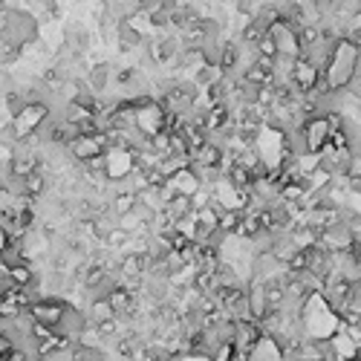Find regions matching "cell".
I'll use <instances>...</instances> for the list:
<instances>
[{
  "instance_id": "30bf717a",
  "label": "cell",
  "mask_w": 361,
  "mask_h": 361,
  "mask_svg": "<svg viewBox=\"0 0 361 361\" xmlns=\"http://www.w3.org/2000/svg\"><path fill=\"white\" fill-rule=\"evenodd\" d=\"M70 361H107V355L96 344H72Z\"/></svg>"
},
{
  "instance_id": "8fae6325",
  "label": "cell",
  "mask_w": 361,
  "mask_h": 361,
  "mask_svg": "<svg viewBox=\"0 0 361 361\" xmlns=\"http://www.w3.org/2000/svg\"><path fill=\"white\" fill-rule=\"evenodd\" d=\"M240 217H243V211H220V220H217L220 234H234Z\"/></svg>"
},
{
  "instance_id": "5b68a950",
  "label": "cell",
  "mask_w": 361,
  "mask_h": 361,
  "mask_svg": "<svg viewBox=\"0 0 361 361\" xmlns=\"http://www.w3.org/2000/svg\"><path fill=\"white\" fill-rule=\"evenodd\" d=\"M107 303L113 315H130L133 310H136V295H133L127 287H122V283H116L110 292H107Z\"/></svg>"
},
{
  "instance_id": "7c38bea8",
  "label": "cell",
  "mask_w": 361,
  "mask_h": 361,
  "mask_svg": "<svg viewBox=\"0 0 361 361\" xmlns=\"http://www.w3.org/2000/svg\"><path fill=\"white\" fill-rule=\"evenodd\" d=\"M127 240H130V234H125V232L119 229V225H116V229H113V232L104 237V243H107V246H113V249H119V246H125Z\"/></svg>"
},
{
  "instance_id": "7a4b0ae2",
  "label": "cell",
  "mask_w": 361,
  "mask_h": 361,
  "mask_svg": "<svg viewBox=\"0 0 361 361\" xmlns=\"http://www.w3.org/2000/svg\"><path fill=\"white\" fill-rule=\"evenodd\" d=\"M67 307H70V300H64L58 295H41V298H35L26 307V315L32 318V324H41L47 330H55V327H58V321L64 318Z\"/></svg>"
},
{
  "instance_id": "277c9868",
  "label": "cell",
  "mask_w": 361,
  "mask_h": 361,
  "mask_svg": "<svg viewBox=\"0 0 361 361\" xmlns=\"http://www.w3.org/2000/svg\"><path fill=\"white\" fill-rule=\"evenodd\" d=\"M287 358V347L280 344L278 335L263 332L255 344L246 350V361H283Z\"/></svg>"
},
{
  "instance_id": "9c48e42d",
  "label": "cell",
  "mask_w": 361,
  "mask_h": 361,
  "mask_svg": "<svg viewBox=\"0 0 361 361\" xmlns=\"http://www.w3.org/2000/svg\"><path fill=\"white\" fill-rule=\"evenodd\" d=\"M119 44H122V49L142 47V32L133 26V21H119Z\"/></svg>"
},
{
  "instance_id": "ba28073f",
  "label": "cell",
  "mask_w": 361,
  "mask_h": 361,
  "mask_svg": "<svg viewBox=\"0 0 361 361\" xmlns=\"http://www.w3.org/2000/svg\"><path fill=\"white\" fill-rule=\"evenodd\" d=\"M87 321L93 327L96 324H102V321H110V318H116L113 315V310H110V303H107V298H99V300H90V307H87Z\"/></svg>"
},
{
  "instance_id": "52a82bcc",
  "label": "cell",
  "mask_w": 361,
  "mask_h": 361,
  "mask_svg": "<svg viewBox=\"0 0 361 361\" xmlns=\"http://www.w3.org/2000/svg\"><path fill=\"white\" fill-rule=\"evenodd\" d=\"M6 283H12V287H17V289H35V283H38V272L32 269V263L12 266V269H9V278H6Z\"/></svg>"
},
{
  "instance_id": "4fadbf2b",
  "label": "cell",
  "mask_w": 361,
  "mask_h": 361,
  "mask_svg": "<svg viewBox=\"0 0 361 361\" xmlns=\"http://www.w3.org/2000/svg\"><path fill=\"white\" fill-rule=\"evenodd\" d=\"M9 243H12V237L6 234V229H3V225H0V255H3V249H6Z\"/></svg>"
},
{
  "instance_id": "3957f363",
  "label": "cell",
  "mask_w": 361,
  "mask_h": 361,
  "mask_svg": "<svg viewBox=\"0 0 361 361\" xmlns=\"http://www.w3.org/2000/svg\"><path fill=\"white\" fill-rule=\"evenodd\" d=\"M300 130V139H303V147H307V154H321V150L327 147V139H330V122L327 116L321 113V116H310L298 125Z\"/></svg>"
},
{
  "instance_id": "8992f818",
  "label": "cell",
  "mask_w": 361,
  "mask_h": 361,
  "mask_svg": "<svg viewBox=\"0 0 361 361\" xmlns=\"http://www.w3.org/2000/svg\"><path fill=\"white\" fill-rule=\"evenodd\" d=\"M113 84V67L110 64H96L87 70V90L93 96H102V93Z\"/></svg>"
},
{
  "instance_id": "6da1fadb",
  "label": "cell",
  "mask_w": 361,
  "mask_h": 361,
  "mask_svg": "<svg viewBox=\"0 0 361 361\" xmlns=\"http://www.w3.org/2000/svg\"><path fill=\"white\" fill-rule=\"evenodd\" d=\"M298 324L303 338L310 341H330L341 327V315L324 300L321 292H310L298 307Z\"/></svg>"
}]
</instances>
